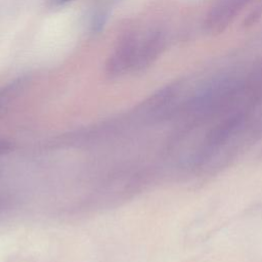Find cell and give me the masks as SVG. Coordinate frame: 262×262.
Returning a JSON list of instances; mask_svg holds the SVG:
<instances>
[{
  "instance_id": "cell-1",
  "label": "cell",
  "mask_w": 262,
  "mask_h": 262,
  "mask_svg": "<svg viewBox=\"0 0 262 262\" xmlns=\"http://www.w3.org/2000/svg\"><path fill=\"white\" fill-rule=\"evenodd\" d=\"M252 0H218L211 8L206 27L211 33H220L235 18L241 10Z\"/></svg>"
},
{
  "instance_id": "cell-2",
  "label": "cell",
  "mask_w": 262,
  "mask_h": 262,
  "mask_svg": "<svg viewBox=\"0 0 262 262\" xmlns=\"http://www.w3.org/2000/svg\"><path fill=\"white\" fill-rule=\"evenodd\" d=\"M8 148H9V145L7 142L0 141V155L4 154L6 150H8Z\"/></svg>"
},
{
  "instance_id": "cell-3",
  "label": "cell",
  "mask_w": 262,
  "mask_h": 262,
  "mask_svg": "<svg viewBox=\"0 0 262 262\" xmlns=\"http://www.w3.org/2000/svg\"><path fill=\"white\" fill-rule=\"evenodd\" d=\"M54 3H57V4H62V3H66V2H69V1H72V0H52Z\"/></svg>"
}]
</instances>
